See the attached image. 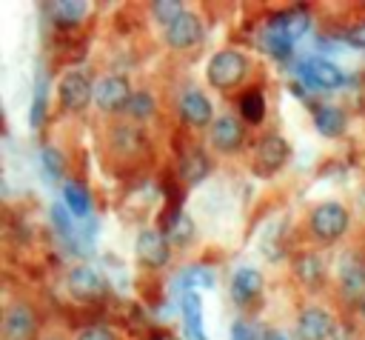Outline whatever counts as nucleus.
<instances>
[{
  "mask_svg": "<svg viewBox=\"0 0 365 340\" xmlns=\"http://www.w3.org/2000/svg\"><path fill=\"white\" fill-rule=\"evenodd\" d=\"M348 223H351V211L336 203V200H325V203H317L308 214V234L319 243V246H331L336 243L345 231H348Z\"/></svg>",
  "mask_w": 365,
  "mask_h": 340,
  "instance_id": "1",
  "label": "nucleus"
},
{
  "mask_svg": "<svg viewBox=\"0 0 365 340\" xmlns=\"http://www.w3.org/2000/svg\"><path fill=\"white\" fill-rule=\"evenodd\" d=\"M248 74V57L237 49H220L211 54L208 60V69H205V77L214 89L220 91H231L237 89Z\"/></svg>",
  "mask_w": 365,
  "mask_h": 340,
  "instance_id": "2",
  "label": "nucleus"
},
{
  "mask_svg": "<svg viewBox=\"0 0 365 340\" xmlns=\"http://www.w3.org/2000/svg\"><path fill=\"white\" fill-rule=\"evenodd\" d=\"M131 97H134V91H131V83L125 74H106L94 83V106L106 114L125 111Z\"/></svg>",
  "mask_w": 365,
  "mask_h": 340,
  "instance_id": "3",
  "label": "nucleus"
},
{
  "mask_svg": "<svg viewBox=\"0 0 365 340\" xmlns=\"http://www.w3.org/2000/svg\"><path fill=\"white\" fill-rule=\"evenodd\" d=\"M134 254L145 269H165L171 263V240L160 229H143L134 240Z\"/></svg>",
  "mask_w": 365,
  "mask_h": 340,
  "instance_id": "4",
  "label": "nucleus"
},
{
  "mask_svg": "<svg viewBox=\"0 0 365 340\" xmlns=\"http://www.w3.org/2000/svg\"><path fill=\"white\" fill-rule=\"evenodd\" d=\"M66 289H68V294H71L74 300H80V303H94V300L106 297L108 283H106V277H103L94 266L80 263V266H71V269H68V274H66Z\"/></svg>",
  "mask_w": 365,
  "mask_h": 340,
  "instance_id": "5",
  "label": "nucleus"
},
{
  "mask_svg": "<svg viewBox=\"0 0 365 340\" xmlns=\"http://www.w3.org/2000/svg\"><path fill=\"white\" fill-rule=\"evenodd\" d=\"M208 140H211V149L220 151V154H234L245 146V123L242 117L225 111L220 117H214L211 129H208Z\"/></svg>",
  "mask_w": 365,
  "mask_h": 340,
  "instance_id": "6",
  "label": "nucleus"
},
{
  "mask_svg": "<svg viewBox=\"0 0 365 340\" xmlns=\"http://www.w3.org/2000/svg\"><path fill=\"white\" fill-rule=\"evenodd\" d=\"M177 111H180V120L188 123L191 129H211V123H214V106L205 97V91L197 86H188L180 91Z\"/></svg>",
  "mask_w": 365,
  "mask_h": 340,
  "instance_id": "7",
  "label": "nucleus"
},
{
  "mask_svg": "<svg viewBox=\"0 0 365 340\" xmlns=\"http://www.w3.org/2000/svg\"><path fill=\"white\" fill-rule=\"evenodd\" d=\"M288 157H291V149H288L285 137L265 134L254 149V171L262 174V177H271L288 163Z\"/></svg>",
  "mask_w": 365,
  "mask_h": 340,
  "instance_id": "8",
  "label": "nucleus"
},
{
  "mask_svg": "<svg viewBox=\"0 0 365 340\" xmlns=\"http://www.w3.org/2000/svg\"><path fill=\"white\" fill-rule=\"evenodd\" d=\"M299 77L311 86V89H319V91H334L345 83V71L325 60V57H308L299 63Z\"/></svg>",
  "mask_w": 365,
  "mask_h": 340,
  "instance_id": "9",
  "label": "nucleus"
},
{
  "mask_svg": "<svg viewBox=\"0 0 365 340\" xmlns=\"http://www.w3.org/2000/svg\"><path fill=\"white\" fill-rule=\"evenodd\" d=\"M57 97H60V106L66 111H83L94 100V86L83 71H66L60 77Z\"/></svg>",
  "mask_w": 365,
  "mask_h": 340,
  "instance_id": "10",
  "label": "nucleus"
},
{
  "mask_svg": "<svg viewBox=\"0 0 365 340\" xmlns=\"http://www.w3.org/2000/svg\"><path fill=\"white\" fill-rule=\"evenodd\" d=\"M205 34V26H202V17L197 11H182L168 29H165V43L177 51H185V49H194Z\"/></svg>",
  "mask_w": 365,
  "mask_h": 340,
  "instance_id": "11",
  "label": "nucleus"
},
{
  "mask_svg": "<svg viewBox=\"0 0 365 340\" xmlns=\"http://www.w3.org/2000/svg\"><path fill=\"white\" fill-rule=\"evenodd\" d=\"M3 340H37V314L26 303H11L3 311Z\"/></svg>",
  "mask_w": 365,
  "mask_h": 340,
  "instance_id": "12",
  "label": "nucleus"
},
{
  "mask_svg": "<svg viewBox=\"0 0 365 340\" xmlns=\"http://www.w3.org/2000/svg\"><path fill=\"white\" fill-rule=\"evenodd\" d=\"M334 329H336V323H334V317H331L328 309L308 306V309L299 311L297 326H294V334L299 340H328L334 334Z\"/></svg>",
  "mask_w": 365,
  "mask_h": 340,
  "instance_id": "13",
  "label": "nucleus"
},
{
  "mask_svg": "<svg viewBox=\"0 0 365 340\" xmlns=\"http://www.w3.org/2000/svg\"><path fill=\"white\" fill-rule=\"evenodd\" d=\"M262 274L257 271V269H251V266H240L234 274H231V300L237 303V306H254L257 300H259V294H262Z\"/></svg>",
  "mask_w": 365,
  "mask_h": 340,
  "instance_id": "14",
  "label": "nucleus"
},
{
  "mask_svg": "<svg viewBox=\"0 0 365 340\" xmlns=\"http://www.w3.org/2000/svg\"><path fill=\"white\" fill-rule=\"evenodd\" d=\"M336 283H339V291L345 297H354L356 303L365 297V260H359L356 254H348L342 263H339V271H336Z\"/></svg>",
  "mask_w": 365,
  "mask_h": 340,
  "instance_id": "15",
  "label": "nucleus"
},
{
  "mask_svg": "<svg viewBox=\"0 0 365 340\" xmlns=\"http://www.w3.org/2000/svg\"><path fill=\"white\" fill-rule=\"evenodd\" d=\"M259 46H262V51H265V54H271V57H277V60L291 57L294 37L288 34V29H285V23H282V17H279V14H277L265 29H262V34H259Z\"/></svg>",
  "mask_w": 365,
  "mask_h": 340,
  "instance_id": "16",
  "label": "nucleus"
},
{
  "mask_svg": "<svg viewBox=\"0 0 365 340\" xmlns=\"http://www.w3.org/2000/svg\"><path fill=\"white\" fill-rule=\"evenodd\" d=\"M294 277H297L302 286H308V289L322 286V280H325V260H322V254H317V251L299 254V257L294 260Z\"/></svg>",
  "mask_w": 365,
  "mask_h": 340,
  "instance_id": "17",
  "label": "nucleus"
},
{
  "mask_svg": "<svg viewBox=\"0 0 365 340\" xmlns=\"http://www.w3.org/2000/svg\"><path fill=\"white\" fill-rule=\"evenodd\" d=\"M314 129L325 137H339L345 131V111L331 103H319L314 109Z\"/></svg>",
  "mask_w": 365,
  "mask_h": 340,
  "instance_id": "18",
  "label": "nucleus"
},
{
  "mask_svg": "<svg viewBox=\"0 0 365 340\" xmlns=\"http://www.w3.org/2000/svg\"><path fill=\"white\" fill-rule=\"evenodd\" d=\"M182 326H185V334L191 340H208L205 331H202V306H200L197 291L182 294Z\"/></svg>",
  "mask_w": 365,
  "mask_h": 340,
  "instance_id": "19",
  "label": "nucleus"
},
{
  "mask_svg": "<svg viewBox=\"0 0 365 340\" xmlns=\"http://www.w3.org/2000/svg\"><path fill=\"white\" fill-rule=\"evenodd\" d=\"M208 171H211V160H208V154H205L202 149H194V151L182 154V160H180V174L185 177V183H200Z\"/></svg>",
  "mask_w": 365,
  "mask_h": 340,
  "instance_id": "20",
  "label": "nucleus"
},
{
  "mask_svg": "<svg viewBox=\"0 0 365 340\" xmlns=\"http://www.w3.org/2000/svg\"><path fill=\"white\" fill-rule=\"evenodd\" d=\"M240 117L251 126H259L265 120V97L259 89H248L240 100Z\"/></svg>",
  "mask_w": 365,
  "mask_h": 340,
  "instance_id": "21",
  "label": "nucleus"
},
{
  "mask_svg": "<svg viewBox=\"0 0 365 340\" xmlns=\"http://www.w3.org/2000/svg\"><path fill=\"white\" fill-rule=\"evenodd\" d=\"M63 203H66V209H68L74 217H86L88 209H91V197H88V191H86L77 180H68V183L63 186Z\"/></svg>",
  "mask_w": 365,
  "mask_h": 340,
  "instance_id": "22",
  "label": "nucleus"
},
{
  "mask_svg": "<svg viewBox=\"0 0 365 340\" xmlns=\"http://www.w3.org/2000/svg\"><path fill=\"white\" fill-rule=\"evenodd\" d=\"M165 234H168L171 246H188V243L194 240V223H191V217L182 214V211H177V214L171 217Z\"/></svg>",
  "mask_w": 365,
  "mask_h": 340,
  "instance_id": "23",
  "label": "nucleus"
},
{
  "mask_svg": "<svg viewBox=\"0 0 365 340\" xmlns=\"http://www.w3.org/2000/svg\"><path fill=\"white\" fill-rule=\"evenodd\" d=\"M48 11L60 26H68V23H77L86 14V3H51Z\"/></svg>",
  "mask_w": 365,
  "mask_h": 340,
  "instance_id": "24",
  "label": "nucleus"
},
{
  "mask_svg": "<svg viewBox=\"0 0 365 340\" xmlns=\"http://www.w3.org/2000/svg\"><path fill=\"white\" fill-rule=\"evenodd\" d=\"M151 11H154V17L168 29L185 9H182V3H177V0H160V3H151Z\"/></svg>",
  "mask_w": 365,
  "mask_h": 340,
  "instance_id": "25",
  "label": "nucleus"
},
{
  "mask_svg": "<svg viewBox=\"0 0 365 340\" xmlns=\"http://www.w3.org/2000/svg\"><path fill=\"white\" fill-rule=\"evenodd\" d=\"M46 91H48L46 80H43V77H37V89H34V106H31V126H34V129H37V126L43 123V117H46Z\"/></svg>",
  "mask_w": 365,
  "mask_h": 340,
  "instance_id": "26",
  "label": "nucleus"
},
{
  "mask_svg": "<svg viewBox=\"0 0 365 340\" xmlns=\"http://www.w3.org/2000/svg\"><path fill=\"white\" fill-rule=\"evenodd\" d=\"M151 109H154V100H151V94L148 91H134V97H131V103H128V114L131 117H137V120H143V117H148L151 114Z\"/></svg>",
  "mask_w": 365,
  "mask_h": 340,
  "instance_id": "27",
  "label": "nucleus"
},
{
  "mask_svg": "<svg viewBox=\"0 0 365 340\" xmlns=\"http://www.w3.org/2000/svg\"><path fill=\"white\" fill-rule=\"evenodd\" d=\"M282 17V23H285V29H288V34L297 40V37H302V31L308 29V14L305 11H285V14H279Z\"/></svg>",
  "mask_w": 365,
  "mask_h": 340,
  "instance_id": "28",
  "label": "nucleus"
},
{
  "mask_svg": "<svg viewBox=\"0 0 365 340\" xmlns=\"http://www.w3.org/2000/svg\"><path fill=\"white\" fill-rule=\"evenodd\" d=\"M40 157H43V166L48 169V174H51V177H60V174H63V154H60L57 149L46 146V149L40 151Z\"/></svg>",
  "mask_w": 365,
  "mask_h": 340,
  "instance_id": "29",
  "label": "nucleus"
},
{
  "mask_svg": "<svg viewBox=\"0 0 365 340\" xmlns=\"http://www.w3.org/2000/svg\"><path fill=\"white\" fill-rule=\"evenodd\" d=\"M77 340H117V334L108 326H86L77 331Z\"/></svg>",
  "mask_w": 365,
  "mask_h": 340,
  "instance_id": "30",
  "label": "nucleus"
},
{
  "mask_svg": "<svg viewBox=\"0 0 365 340\" xmlns=\"http://www.w3.org/2000/svg\"><path fill=\"white\" fill-rule=\"evenodd\" d=\"M265 340H299V337L285 329H265Z\"/></svg>",
  "mask_w": 365,
  "mask_h": 340,
  "instance_id": "31",
  "label": "nucleus"
},
{
  "mask_svg": "<svg viewBox=\"0 0 365 340\" xmlns=\"http://www.w3.org/2000/svg\"><path fill=\"white\" fill-rule=\"evenodd\" d=\"M359 317H362V320H365V297H362V300H359Z\"/></svg>",
  "mask_w": 365,
  "mask_h": 340,
  "instance_id": "32",
  "label": "nucleus"
}]
</instances>
